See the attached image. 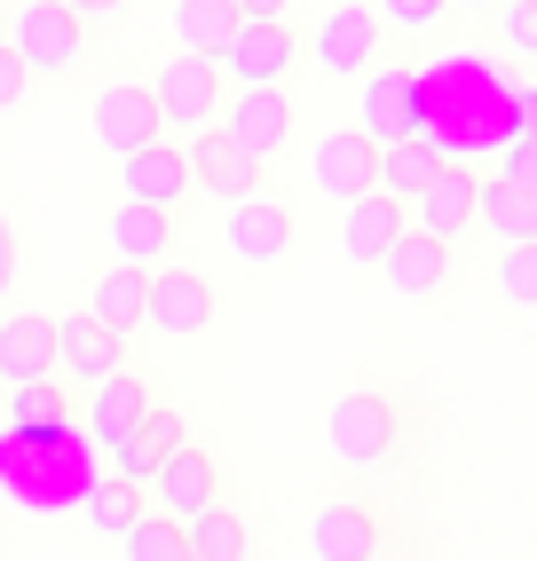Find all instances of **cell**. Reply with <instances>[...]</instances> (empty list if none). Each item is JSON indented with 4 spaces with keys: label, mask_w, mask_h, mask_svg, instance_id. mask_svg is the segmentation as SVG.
I'll list each match as a JSON object with an SVG mask.
<instances>
[{
    "label": "cell",
    "mask_w": 537,
    "mask_h": 561,
    "mask_svg": "<svg viewBox=\"0 0 537 561\" xmlns=\"http://www.w3.org/2000/svg\"><path fill=\"white\" fill-rule=\"evenodd\" d=\"M419 135L443 159H482L514 135V88L482 56H435L419 64Z\"/></svg>",
    "instance_id": "cell-1"
},
{
    "label": "cell",
    "mask_w": 537,
    "mask_h": 561,
    "mask_svg": "<svg viewBox=\"0 0 537 561\" xmlns=\"http://www.w3.org/2000/svg\"><path fill=\"white\" fill-rule=\"evenodd\" d=\"M0 41L16 48V64L32 71V88L41 95H64V88H80L103 41L64 9V0H9V16H0Z\"/></svg>",
    "instance_id": "cell-2"
},
{
    "label": "cell",
    "mask_w": 537,
    "mask_h": 561,
    "mask_svg": "<svg viewBox=\"0 0 537 561\" xmlns=\"http://www.w3.org/2000/svg\"><path fill=\"white\" fill-rule=\"evenodd\" d=\"M150 80V103H159V119L167 135H198L221 119V103H229V71L221 56H198V48H167L159 64L142 71Z\"/></svg>",
    "instance_id": "cell-3"
},
{
    "label": "cell",
    "mask_w": 537,
    "mask_h": 561,
    "mask_svg": "<svg viewBox=\"0 0 537 561\" xmlns=\"http://www.w3.org/2000/svg\"><path fill=\"white\" fill-rule=\"evenodd\" d=\"M300 56H309L324 80H364V71L388 56V24H379V9L372 0H324L317 9V24L300 32Z\"/></svg>",
    "instance_id": "cell-4"
},
{
    "label": "cell",
    "mask_w": 537,
    "mask_h": 561,
    "mask_svg": "<svg viewBox=\"0 0 537 561\" xmlns=\"http://www.w3.org/2000/svg\"><path fill=\"white\" fill-rule=\"evenodd\" d=\"M324 443H332L340 467H388L396 443H403V411L379 388H340L324 411Z\"/></svg>",
    "instance_id": "cell-5"
},
{
    "label": "cell",
    "mask_w": 537,
    "mask_h": 561,
    "mask_svg": "<svg viewBox=\"0 0 537 561\" xmlns=\"http://www.w3.org/2000/svg\"><path fill=\"white\" fill-rule=\"evenodd\" d=\"M221 317V293L206 270H190V261H159L150 270V293H142V332H159V341H198V332Z\"/></svg>",
    "instance_id": "cell-6"
},
{
    "label": "cell",
    "mask_w": 537,
    "mask_h": 561,
    "mask_svg": "<svg viewBox=\"0 0 537 561\" xmlns=\"http://www.w3.org/2000/svg\"><path fill=\"white\" fill-rule=\"evenodd\" d=\"M150 135H167L159 103H150V80L142 71H103V80L88 88V142L119 159V151H135V142H150Z\"/></svg>",
    "instance_id": "cell-7"
},
{
    "label": "cell",
    "mask_w": 537,
    "mask_h": 561,
    "mask_svg": "<svg viewBox=\"0 0 537 561\" xmlns=\"http://www.w3.org/2000/svg\"><path fill=\"white\" fill-rule=\"evenodd\" d=\"M300 64L309 56H300V24L293 16H245L229 32V48H221V71L238 88H293Z\"/></svg>",
    "instance_id": "cell-8"
},
{
    "label": "cell",
    "mask_w": 537,
    "mask_h": 561,
    "mask_svg": "<svg viewBox=\"0 0 537 561\" xmlns=\"http://www.w3.org/2000/svg\"><path fill=\"white\" fill-rule=\"evenodd\" d=\"M229 142H238L245 159H261V167H277L285 151H293V127H300V103H293V88H238L221 103V119H214Z\"/></svg>",
    "instance_id": "cell-9"
},
{
    "label": "cell",
    "mask_w": 537,
    "mask_h": 561,
    "mask_svg": "<svg viewBox=\"0 0 537 561\" xmlns=\"http://www.w3.org/2000/svg\"><path fill=\"white\" fill-rule=\"evenodd\" d=\"M221 238H229V261H245V270H285L300 245V221L277 191H253V198H229Z\"/></svg>",
    "instance_id": "cell-10"
},
{
    "label": "cell",
    "mask_w": 537,
    "mask_h": 561,
    "mask_svg": "<svg viewBox=\"0 0 537 561\" xmlns=\"http://www.w3.org/2000/svg\"><path fill=\"white\" fill-rule=\"evenodd\" d=\"M119 191H127V198H150V206H174V214L198 206V182H190L182 135H150V142H135V151H119Z\"/></svg>",
    "instance_id": "cell-11"
},
{
    "label": "cell",
    "mask_w": 537,
    "mask_h": 561,
    "mask_svg": "<svg viewBox=\"0 0 537 561\" xmlns=\"http://www.w3.org/2000/svg\"><path fill=\"white\" fill-rule=\"evenodd\" d=\"M309 182H317V198H332V206L364 198L372 182H379V142H372L364 127H324V135H309Z\"/></svg>",
    "instance_id": "cell-12"
},
{
    "label": "cell",
    "mask_w": 537,
    "mask_h": 561,
    "mask_svg": "<svg viewBox=\"0 0 537 561\" xmlns=\"http://www.w3.org/2000/svg\"><path fill=\"white\" fill-rule=\"evenodd\" d=\"M103 245L119 261H142V270H159V261L182 253V214L174 206H150V198H119L103 214Z\"/></svg>",
    "instance_id": "cell-13"
},
{
    "label": "cell",
    "mask_w": 537,
    "mask_h": 561,
    "mask_svg": "<svg viewBox=\"0 0 537 561\" xmlns=\"http://www.w3.org/2000/svg\"><path fill=\"white\" fill-rule=\"evenodd\" d=\"M356 127L372 142H396V135H419V71L379 56L364 80H356Z\"/></svg>",
    "instance_id": "cell-14"
},
{
    "label": "cell",
    "mask_w": 537,
    "mask_h": 561,
    "mask_svg": "<svg viewBox=\"0 0 537 561\" xmlns=\"http://www.w3.org/2000/svg\"><path fill=\"white\" fill-rule=\"evenodd\" d=\"M475 198H482V167H467V159H443V167H435V182L411 198V230H427V238L458 245V238L475 230Z\"/></svg>",
    "instance_id": "cell-15"
},
{
    "label": "cell",
    "mask_w": 537,
    "mask_h": 561,
    "mask_svg": "<svg viewBox=\"0 0 537 561\" xmlns=\"http://www.w3.org/2000/svg\"><path fill=\"white\" fill-rule=\"evenodd\" d=\"M119 364H127V332H111V324L88 317V309H64V317H56V380L95 388L103 371H119Z\"/></svg>",
    "instance_id": "cell-16"
},
{
    "label": "cell",
    "mask_w": 537,
    "mask_h": 561,
    "mask_svg": "<svg viewBox=\"0 0 537 561\" xmlns=\"http://www.w3.org/2000/svg\"><path fill=\"white\" fill-rule=\"evenodd\" d=\"M182 151H190V182H198V198H253V191H268V167L245 159L221 127L182 135Z\"/></svg>",
    "instance_id": "cell-17"
},
{
    "label": "cell",
    "mask_w": 537,
    "mask_h": 561,
    "mask_svg": "<svg viewBox=\"0 0 537 561\" xmlns=\"http://www.w3.org/2000/svg\"><path fill=\"white\" fill-rule=\"evenodd\" d=\"M142 491H150V506H159V514H174V522H190V514H198V506H214L221 499V467H214V451H198V443H174V451L159 459V474H150L142 482Z\"/></svg>",
    "instance_id": "cell-18"
},
{
    "label": "cell",
    "mask_w": 537,
    "mask_h": 561,
    "mask_svg": "<svg viewBox=\"0 0 537 561\" xmlns=\"http://www.w3.org/2000/svg\"><path fill=\"white\" fill-rule=\"evenodd\" d=\"M372 270L388 277V293H396V301H435V293L458 277V261H450V245H443V238H427V230H403L388 253L372 261Z\"/></svg>",
    "instance_id": "cell-19"
},
{
    "label": "cell",
    "mask_w": 537,
    "mask_h": 561,
    "mask_svg": "<svg viewBox=\"0 0 537 561\" xmlns=\"http://www.w3.org/2000/svg\"><path fill=\"white\" fill-rule=\"evenodd\" d=\"M150 403H159V396H150V380H142L135 364H119V371H103V380L88 388V403H80V435L111 451L119 435H135V420H142Z\"/></svg>",
    "instance_id": "cell-20"
},
{
    "label": "cell",
    "mask_w": 537,
    "mask_h": 561,
    "mask_svg": "<svg viewBox=\"0 0 537 561\" xmlns=\"http://www.w3.org/2000/svg\"><path fill=\"white\" fill-rule=\"evenodd\" d=\"M403 230H411V206H403L396 191H379V182H372L364 198H349V206H340V253H349L356 270H372V261L388 253Z\"/></svg>",
    "instance_id": "cell-21"
},
{
    "label": "cell",
    "mask_w": 537,
    "mask_h": 561,
    "mask_svg": "<svg viewBox=\"0 0 537 561\" xmlns=\"http://www.w3.org/2000/svg\"><path fill=\"white\" fill-rule=\"evenodd\" d=\"M0 435H24V443H41V435H64V427H80V396L56 388V371H41V380H16V388H0Z\"/></svg>",
    "instance_id": "cell-22"
},
{
    "label": "cell",
    "mask_w": 537,
    "mask_h": 561,
    "mask_svg": "<svg viewBox=\"0 0 537 561\" xmlns=\"http://www.w3.org/2000/svg\"><path fill=\"white\" fill-rule=\"evenodd\" d=\"M388 538H379V514L364 506V499H324L317 514H309V553L317 561H364V553H379Z\"/></svg>",
    "instance_id": "cell-23"
},
{
    "label": "cell",
    "mask_w": 537,
    "mask_h": 561,
    "mask_svg": "<svg viewBox=\"0 0 537 561\" xmlns=\"http://www.w3.org/2000/svg\"><path fill=\"white\" fill-rule=\"evenodd\" d=\"M41 371H56V317L48 309H9L0 317V388L41 380Z\"/></svg>",
    "instance_id": "cell-24"
},
{
    "label": "cell",
    "mask_w": 537,
    "mask_h": 561,
    "mask_svg": "<svg viewBox=\"0 0 537 561\" xmlns=\"http://www.w3.org/2000/svg\"><path fill=\"white\" fill-rule=\"evenodd\" d=\"M142 293H150V270H142V261H119V253H111L103 270L88 277V301H80V309L135 341V332H142Z\"/></svg>",
    "instance_id": "cell-25"
},
{
    "label": "cell",
    "mask_w": 537,
    "mask_h": 561,
    "mask_svg": "<svg viewBox=\"0 0 537 561\" xmlns=\"http://www.w3.org/2000/svg\"><path fill=\"white\" fill-rule=\"evenodd\" d=\"M190 427H182V411H167V403H150L142 420H135V435H119L111 443V474H127V482H150L159 474V459L174 451Z\"/></svg>",
    "instance_id": "cell-26"
},
{
    "label": "cell",
    "mask_w": 537,
    "mask_h": 561,
    "mask_svg": "<svg viewBox=\"0 0 537 561\" xmlns=\"http://www.w3.org/2000/svg\"><path fill=\"white\" fill-rule=\"evenodd\" d=\"M475 230H490L498 245H514V238H537V191H522V182H506V174H482Z\"/></svg>",
    "instance_id": "cell-27"
},
{
    "label": "cell",
    "mask_w": 537,
    "mask_h": 561,
    "mask_svg": "<svg viewBox=\"0 0 537 561\" xmlns=\"http://www.w3.org/2000/svg\"><path fill=\"white\" fill-rule=\"evenodd\" d=\"M238 24H245V16H238V0H174V9H167L174 48H198V56H221Z\"/></svg>",
    "instance_id": "cell-28"
},
{
    "label": "cell",
    "mask_w": 537,
    "mask_h": 561,
    "mask_svg": "<svg viewBox=\"0 0 537 561\" xmlns=\"http://www.w3.org/2000/svg\"><path fill=\"white\" fill-rule=\"evenodd\" d=\"M150 506V491L142 482H127V474H95L88 491H80V514H88V530L103 538V546H119V530Z\"/></svg>",
    "instance_id": "cell-29"
},
{
    "label": "cell",
    "mask_w": 537,
    "mask_h": 561,
    "mask_svg": "<svg viewBox=\"0 0 537 561\" xmlns=\"http://www.w3.org/2000/svg\"><path fill=\"white\" fill-rule=\"evenodd\" d=\"M435 167H443V151L427 135H396V142H379V191H396L403 206L435 182Z\"/></svg>",
    "instance_id": "cell-30"
},
{
    "label": "cell",
    "mask_w": 537,
    "mask_h": 561,
    "mask_svg": "<svg viewBox=\"0 0 537 561\" xmlns=\"http://www.w3.org/2000/svg\"><path fill=\"white\" fill-rule=\"evenodd\" d=\"M182 538H190V561H238V553L253 546V538H245V514H229L221 499L190 514V522H182Z\"/></svg>",
    "instance_id": "cell-31"
},
{
    "label": "cell",
    "mask_w": 537,
    "mask_h": 561,
    "mask_svg": "<svg viewBox=\"0 0 537 561\" xmlns=\"http://www.w3.org/2000/svg\"><path fill=\"white\" fill-rule=\"evenodd\" d=\"M119 553H127V561H190V538H182V522H174V514L142 506L127 530H119Z\"/></svg>",
    "instance_id": "cell-32"
},
{
    "label": "cell",
    "mask_w": 537,
    "mask_h": 561,
    "mask_svg": "<svg viewBox=\"0 0 537 561\" xmlns=\"http://www.w3.org/2000/svg\"><path fill=\"white\" fill-rule=\"evenodd\" d=\"M379 24H388V41H443L450 32V0H372Z\"/></svg>",
    "instance_id": "cell-33"
},
{
    "label": "cell",
    "mask_w": 537,
    "mask_h": 561,
    "mask_svg": "<svg viewBox=\"0 0 537 561\" xmlns=\"http://www.w3.org/2000/svg\"><path fill=\"white\" fill-rule=\"evenodd\" d=\"M498 293H506L514 309H529V301H537V238L498 245Z\"/></svg>",
    "instance_id": "cell-34"
},
{
    "label": "cell",
    "mask_w": 537,
    "mask_h": 561,
    "mask_svg": "<svg viewBox=\"0 0 537 561\" xmlns=\"http://www.w3.org/2000/svg\"><path fill=\"white\" fill-rule=\"evenodd\" d=\"M498 48L506 56H537V0H498Z\"/></svg>",
    "instance_id": "cell-35"
},
{
    "label": "cell",
    "mask_w": 537,
    "mask_h": 561,
    "mask_svg": "<svg viewBox=\"0 0 537 561\" xmlns=\"http://www.w3.org/2000/svg\"><path fill=\"white\" fill-rule=\"evenodd\" d=\"M64 9H71V16H80L95 41H103V32H127V24H135L142 0H64Z\"/></svg>",
    "instance_id": "cell-36"
},
{
    "label": "cell",
    "mask_w": 537,
    "mask_h": 561,
    "mask_svg": "<svg viewBox=\"0 0 537 561\" xmlns=\"http://www.w3.org/2000/svg\"><path fill=\"white\" fill-rule=\"evenodd\" d=\"M498 174L522 182V191H537V135H506V142H498Z\"/></svg>",
    "instance_id": "cell-37"
},
{
    "label": "cell",
    "mask_w": 537,
    "mask_h": 561,
    "mask_svg": "<svg viewBox=\"0 0 537 561\" xmlns=\"http://www.w3.org/2000/svg\"><path fill=\"white\" fill-rule=\"evenodd\" d=\"M32 103V71L16 64V48L0 41V119H16V111Z\"/></svg>",
    "instance_id": "cell-38"
},
{
    "label": "cell",
    "mask_w": 537,
    "mask_h": 561,
    "mask_svg": "<svg viewBox=\"0 0 537 561\" xmlns=\"http://www.w3.org/2000/svg\"><path fill=\"white\" fill-rule=\"evenodd\" d=\"M9 285H16V221L0 214V301H9Z\"/></svg>",
    "instance_id": "cell-39"
},
{
    "label": "cell",
    "mask_w": 537,
    "mask_h": 561,
    "mask_svg": "<svg viewBox=\"0 0 537 561\" xmlns=\"http://www.w3.org/2000/svg\"><path fill=\"white\" fill-rule=\"evenodd\" d=\"M514 135H537V80L514 88Z\"/></svg>",
    "instance_id": "cell-40"
},
{
    "label": "cell",
    "mask_w": 537,
    "mask_h": 561,
    "mask_svg": "<svg viewBox=\"0 0 537 561\" xmlns=\"http://www.w3.org/2000/svg\"><path fill=\"white\" fill-rule=\"evenodd\" d=\"M300 0H238V16H293Z\"/></svg>",
    "instance_id": "cell-41"
},
{
    "label": "cell",
    "mask_w": 537,
    "mask_h": 561,
    "mask_svg": "<svg viewBox=\"0 0 537 561\" xmlns=\"http://www.w3.org/2000/svg\"><path fill=\"white\" fill-rule=\"evenodd\" d=\"M450 9H498V0H450Z\"/></svg>",
    "instance_id": "cell-42"
},
{
    "label": "cell",
    "mask_w": 537,
    "mask_h": 561,
    "mask_svg": "<svg viewBox=\"0 0 537 561\" xmlns=\"http://www.w3.org/2000/svg\"><path fill=\"white\" fill-rule=\"evenodd\" d=\"M529 317H537V301H529ZM529 332H537V324H529Z\"/></svg>",
    "instance_id": "cell-43"
},
{
    "label": "cell",
    "mask_w": 537,
    "mask_h": 561,
    "mask_svg": "<svg viewBox=\"0 0 537 561\" xmlns=\"http://www.w3.org/2000/svg\"><path fill=\"white\" fill-rule=\"evenodd\" d=\"M0 16H9V0H0Z\"/></svg>",
    "instance_id": "cell-44"
}]
</instances>
